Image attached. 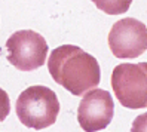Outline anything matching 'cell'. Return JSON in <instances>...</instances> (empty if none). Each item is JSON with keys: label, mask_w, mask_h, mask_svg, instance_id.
Segmentation results:
<instances>
[{"label": "cell", "mask_w": 147, "mask_h": 132, "mask_svg": "<svg viewBox=\"0 0 147 132\" xmlns=\"http://www.w3.org/2000/svg\"><path fill=\"white\" fill-rule=\"evenodd\" d=\"M115 114V102L110 92L92 89L83 95L77 108V122L85 132H97L110 125Z\"/></svg>", "instance_id": "obj_6"}, {"label": "cell", "mask_w": 147, "mask_h": 132, "mask_svg": "<svg viewBox=\"0 0 147 132\" xmlns=\"http://www.w3.org/2000/svg\"><path fill=\"white\" fill-rule=\"evenodd\" d=\"M131 132H147V111L134 119Z\"/></svg>", "instance_id": "obj_8"}, {"label": "cell", "mask_w": 147, "mask_h": 132, "mask_svg": "<svg viewBox=\"0 0 147 132\" xmlns=\"http://www.w3.org/2000/svg\"><path fill=\"white\" fill-rule=\"evenodd\" d=\"M109 48L116 58H137L147 49V27L135 18H122L109 33Z\"/></svg>", "instance_id": "obj_5"}, {"label": "cell", "mask_w": 147, "mask_h": 132, "mask_svg": "<svg viewBox=\"0 0 147 132\" xmlns=\"http://www.w3.org/2000/svg\"><path fill=\"white\" fill-rule=\"evenodd\" d=\"M48 70L58 85L76 96L97 89L101 79L98 61L74 45L55 48L49 55Z\"/></svg>", "instance_id": "obj_1"}, {"label": "cell", "mask_w": 147, "mask_h": 132, "mask_svg": "<svg viewBox=\"0 0 147 132\" xmlns=\"http://www.w3.org/2000/svg\"><path fill=\"white\" fill-rule=\"evenodd\" d=\"M11 111V101H9V95L6 94V91H3L0 88V123H2L7 114Z\"/></svg>", "instance_id": "obj_7"}, {"label": "cell", "mask_w": 147, "mask_h": 132, "mask_svg": "<svg viewBox=\"0 0 147 132\" xmlns=\"http://www.w3.org/2000/svg\"><path fill=\"white\" fill-rule=\"evenodd\" d=\"M111 88L126 108H147V63L117 64L111 73Z\"/></svg>", "instance_id": "obj_3"}, {"label": "cell", "mask_w": 147, "mask_h": 132, "mask_svg": "<svg viewBox=\"0 0 147 132\" xmlns=\"http://www.w3.org/2000/svg\"><path fill=\"white\" fill-rule=\"evenodd\" d=\"M7 61L21 71H33L46 63L48 43L33 30H18L6 40Z\"/></svg>", "instance_id": "obj_4"}, {"label": "cell", "mask_w": 147, "mask_h": 132, "mask_svg": "<svg viewBox=\"0 0 147 132\" xmlns=\"http://www.w3.org/2000/svg\"><path fill=\"white\" fill-rule=\"evenodd\" d=\"M59 101L57 94L48 86H30L22 91L16 100V116L24 126L31 129H45L57 122Z\"/></svg>", "instance_id": "obj_2"}]
</instances>
